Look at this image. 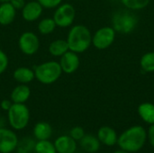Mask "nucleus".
I'll use <instances>...</instances> for the list:
<instances>
[{
	"label": "nucleus",
	"instance_id": "10",
	"mask_svg": "<svg viewBox=\"0 0 154 153\" xmlns=\"http://www.w3.org/2000/svg\"><path fill=\"white\" fill-rule=\"evenodd\" d=\"M80 61L78 56V53L73 52L71 50H68L61 56L60 65L61 67L62 72L66 74H72L74 73L79 67Z\"/></svg>",
	"mask_w": 154,
	"mask_h": 153
},
{
	"label": "nucleus",
	"instance_id": "22",
	"mask_svg": "<svg viewBox=\"0 0 154 153\" xmlns=\"http://www.w3.org/2000/svg\"><path fill=\"white\" fill-rule=\"evenodd\" d=\"M140 67L143 72H154V50L144 53L140 60Z\"/></svg>",
	"mask_w": 154,
	"mask_h": 153
},
{
	"label": "nucleus",
	"instance_id": "13",
	"mask_svg": "<svg viewBox=\"0 0 154 153\" xmlns=\"http://www.w3.org/2000/svg\"><path fill=\"white\" fill-rule=\"evenodd\" d=\"M100 142V143H103L106 146H114L116 143H117V134L116 131L109 127V126H102L97 131V136Z\"/></svg>",
	"mask_w": 154,
	"mask_h": 153
},
{
	"label": "nucleus",
	"instance_id": "11",
	"mask_svg": "<svg viewBox=\"0 0 154 153\" xmlns=\"http://www.w3.org/2000/svg\"><path fill=\"white\" fill-rule=\"evenodd\" d=\"M53 143L57 153H75L77 151V142L69 135H60Z\"/></svg>",
	"mask_w": 154,
	"mask_h": 153
},
{
	"label": "nucleus",
	"instance_id": "25",
	"mask_svg": "<svg viewBox=\"0 0 154 153\" xmlns=\"http://www.w3.org/2000/svg\"><path fill=\"white\" fill-rule=\"evenodd\" d=\"M56 23L53 20V18H45L43 20H42L39 24H38V30L42 34H50L51 33L55 28H56Z\"/></svg>",
	"mask_w": 154,
	"mask_h": 153
},
{
	"label": "nucleus",
	"instance_id": "24",
	"mask_svg": "<svg viewBox=\"0 0 154 153\" xmlns=\"http://www.w3.org/2000/svg\"><path fill=\"white\" fill-rule=\"evenodd\" d=\"M151 0H121L123 5L132 11L144 9L150 4Z\"/></svg>",
	"mask_w": 154,
	"mask_h": 153
},
{
	"label": "nucleus",
	"instance_id": "16",
	"mask_svg": "<svg viewBox=\"0 0 154 153\" xmlns=\"http://www.w3.org/2000/svg\"><path fill=\"white\" fill-rule=\"evenodd\" d=\"M31 96V90L26 85H19L15 87L11 95V101L15 104H24Z\"/></svg>",
	"mask_w": 154,
	"mask_h": 153
},
{
	"label": "nucleus",
	"instance_id": "5",
	"mask_svg": "<svg viewBox=\"0 0 154 153\" xmlns=\"http://www.w3.org/2000/svg\"><path fill=\"white\" fill-rule=\"evenodd\" d=\"M8 123L14 131L23 130L30 121V111L24 104L13 103L11 108L7 111Z\"/></svg>",
	"mask_w": 154,
	"mask_h": 153
},
{
	"label": "nucleus",
	"instance_id": "18",
	"mask_svg": "<svg viewBox=\"0 0 154 153\" xmlns=\"http://www.w3.org/2000/svg\"><path fill=\"white\" fill-rule=\"evenodd\" d=\"M138 115L147 124H154V104L145 102L138 106Z\"/></svg>",
	"mask_w": 154,
	"mask_h": 153
},
{
	"label": "nucleus",
	"instance_id": "27",
	"mask_svg": "<svg viewBox=\"0 0 154 153\" xmlns=\"http://www.w3.org/2000/svg\"><path fill=\"white\" fill-rule=\"evenodd\" d=\"M8 67V57L7 55L0 50V75L5 71Z\"/></svg>",
	"mask_w": 154,
	"mask_h": 153
},
{
	"label": "nucleus",
	"instance_id": "1",
	"mask_svg": "<svg viewBox=\"0 0 154 153\" xmlns=\"http://www.w3.org/2000/svg\"><path fill=\"white\" fill-rule=\"evenodd\" d=\"M147 140L146 130L140 125H134L125 131L118 138L117 144L120 149L127 152L139 151Z\"/></svg>",
	"mask_w": 154,
	"mask_h": 153
},
{
	"label": "nucleus",
	"instance_id": "31",
	"mask_svg": "<svg viewBox=\"0 0 154 153\" xmlns=\"http://www.w3.org/2000/svg\"><path fill=\"white\" fill-rule=\"evenodd\" d=\"M147 137L149 139V142H150L151 145L154 148V124H151V126H150V128L148 130Z\"/></svg>",
	"mask_w": 154,
	"mask_h": 153
},
{
	"label": "nucleus",
	"instance_id": "7",
	"mask_svg": "<svg viewBox=\"0 0 154 153\" xmlns=\"http://www.w3.org/2000/svg\"><path fill=\"white\" fill-rule=\"evenodd\" d=\"M76 11L72 5L70 4H63L56 9L53 20L56 25L60 27H68L72 24L75 20Z\"/></svg>",
	"mask_w": 154,
	"mask_h": 153
},
{
	"label": "nucleus",
	"instance_id": "3",
	"mask_svg": "<svg viewBox=\"0 0 154 153\" xmlns=\"http://www.w3.org/2000/svg\"><path fill=\"white\" fill-rule=\"evenodd\" d=\"M137 16L129 10H120L112 17V27L116 32L128 34L134 32L137 26Z\"/></svg>",
	"mask_w": 154,
	"mask_h": 153
},
{
	"label": "nucleus",
	"instance_id": "29",
	"mask_svg": "<svg viewBox=\"0 0 154 153\" xmlns=\"http://www.w3.org/2000/svg\"><path fill=\"white\" fill-rule=\"evenodd\" d=\"M12 105H13V102H12L11 100L4 99V100H2V102L0 103V107L2 108V110L7 112V111L11 108Z\"/></svg>",
	"mask_w": 154,
	"mask_h": 153
},
{
	"label": "nucleus",
	"instance_id": "15",
	"mask_svg": "<svg viewBox=\"0 0 154 153\" xmlns=\"http://www.w3.org/2000/svg\"><path fill=\"white\" fill-rule=\"evenodd\" d=\"M32 134L36 141L50 140L52 134V128L51 124L46 122H39L34 125Z\"/></svg>",
	"mask_w": 154,
	"mask_h": 153
},
{
	"label": "nucleus",
	"instance_id": "23",
	"mask_svg": "<svg viewBox=\"0 0 154 153\" xmlns=\"http://www.w3.org/2000/svg\"><path fill=\"white\" fill-rule=\"evenodd\" d=\"M34 151L35 153H57L54 143L50 140L36 141Z\"/></svg>",
	"mask_w": 154,
	"mask_h": 153
},
{
	"label": "nucleus",
	"instance_id": "26",
	"mask_svg": "<svg viewBox=\"0 0 154 153\" xmlns=\"http://www.w3.org/2000/svg\"><path fill=\"white\" fill-rule=\"evenodd\" d=\"M69 136L72 137L76 142H79L85 136V131L80 126H75L69 131Z\"/></svg>",
	"mask_w": 154,
	"mask_h": 153
},
{
	"label": "nucleus",
	"instance_id": "32",
	"mask_svg": "<svg viewBox=\"0 0 154 153\" xmlns=\"http://www.w3.org/2000/svg\"><path fill=\"white\" fill-rule=\"evenodd\" d=\"M114 153H129V152H127V151H124V150H118V151H115Z\"/></svg>",
	"mask_w": 154,
	"mask_h": 153
},
{
	"label": "nucleus",
	"instance_id": "19",
	"mask_svg": "<svg viewBox=\"0 0 154 153\" xmlns=\"http://www.w3.org/2000/svg\"><path fill=\"white\" fill-rule=\"evenodd\" d=\"M13 76H14V78L21 84L30 83L35 78L34 71L32 70L31 69L25 68V67H21V68L16 69L14 71Z\"/></svg>",
	"mask_w": 154,
	"mask_h": 153
},
{
	"label": "nucleus",
	"instance_id": "4",
	"mask_svg": "<svg viewBox=\"0 0 154 153\" xmlns=\"http://www.w3.org/2000/svg\"><path fill=\"white\" fill-rule=\"evenodd\" d=\"M62 69L57 61H47L35 67L34 75L36 79L45 85L56 82L61 76Z\"/></svg>",
	"mask_w": 154,
	"mask_h": 153
},
{
	"label": "nucleus",
	"instance_id": "6",
	"mask_svg": "<svg viewBox=\"0 0 154 153\" xmlns=\"http://www.w3.org/2000/svg\"><path fill=\"white\" fill-rule=\"evenodd\" d=\"M116 32L112 26H104L99 28L92 35V44L97 50H106L115 41Z\"/></svg>",
	"mask_w": 154,
	"mask_h": 153
},
{
	"label": "nucleus",
	"instance_id": "9",
	"mask_svg": "<svg viewBox=\"0 0 154 153\" xmlns=\"http://www.w3.org/2000/svg\"><path fill=\"white\" fill-rule=\"evenodd\" d=\"M18 45L23 53L26 55H33L39 49L40 41L38 37L33 32H25L20 36Z\"/></svg>",
	"mask_w": 154,
	"mask_h": 153
},
{
	"label": "nucleus",
	"instance_id": "34",
	"mask_svg": "<svg viewBox=\"0 0 154 153\" xmlns=\"http://www.w3.org/2000/svg\"><path fill=\"white\" fill-rule=\"evenodd\" d=\"M0 121H1V114H0Z\"/></svg>",
	"mask_w": 154,
	"mask_h": 153
},
{
	"label": "nucleus",
	"instance_id": "14",
	"mask_svg": "<svg viewBox=\"0 0 154 153\" xmlns=\"http://www.w3.org/2000/svg\"><path fill=\"white\" fill-rule=\"evenodd\" d=\"M16 10L10 2H5L0 5V24H11L15 18Z\"/></svg>",
	"mask_w": 154,
	"mask_h": 153
},
{
	"label": "nucleus",
	"instance_id": "21",
	"mask_svg": "<svg viewBox=\"0 0 154 153\" xmlns=\"http://www.w3.org/2000/svg\"><path fill=\"white\" fill-rule=\"evenodd\" d=\"M68 50H69V49L68 42L65 40H56L52 41L49 46L50 53L55 57L62 56Z\"/></svg>",
	"mask_w": 154,
	"mask_h": 153
},
{
	"label": "nucleus",
	"instance_id": "35",
	"mask_svg": "<svg viewBox=\"0 0 154 153\" xmlns=\"http://www.w3.org/2000/svg\"><path fill=\"white\" fill-rule=\"evenodd\" d=\"M9 153H14V152H9Z\"/></svg>",
	"mask_w": 154,
	"mask_h": 153
},
{
	"label": "nucleus",
	"instance_id": "28",
	"mask_svg": "<svg viewBox=\"0 0 154 153\" xmlns=\"http://www.w3.org/2000/svg\"><path fill=\"white\" fill-rule=\"evenodd\" d=\"M43 8H54L57 7L62 0H37Z\"/></svg>",
	"mask_w": 154,
	"mask_h": 153
},
{
	"label": "nucleus",
	"instance_id": "33",
	"mask_svg": "<svg viewBox=\"0 0 154 153\" xmlns=\"http://www.w3.org/2000/svg\"><path fill=\"white\" fill-rule=\"evenodd\" d=\"M11 0H0L1 3H5V2H10Z\"/></svg>",
	"mask_w": 154,
	"mask_h": 153
},
{
	"label": "nucleus",
	"instance_id": "20",
	"mask_svg": "<svg viewBox=\"0 0 154 153\" xmlns=\"http://www.w3.org/2000/svg\"><path fill=\"white\" fill-rule=\"evenodd\" d=\"M36 140L30 137H23L18 141L17 147L15 149V153H35Z\"/></svg>",
	"mask_w": 154,
	"mask_h": 153
},
{
	"label": "nucleus",
	"instance_id": "8",
	"mask_svg": "<svg viewBox=\"0 0 154 153\" xmlns=\"http://www.w3.org/2000/svg\"><path fill=\"white\" fill-rule=\"evenodd\" d=\"M18 141L19 139L14 130L0 127V153L15 151Z\"/></svg>",
	"mask_w": 154,
	"mask_h": 153
},
{
	"label": "nucleus",
	"instance_id": "2",
	"mask_svg": "<svg viewBox=\"0 0 154 153\" xmlns=\"http://www.w3.org/2000/svg\"><path fill=\"white\" fill-rule=\"evenodd\" d=\"M66 41L69 50L76 53H82L92 44V34L87 26L77 24L69 30Z\"/></svg>",
	"mask_w": 154,
	"mask_h": 153
},
{
	"label": "nucleus",
	"instance_id": "12",
	"mask_svg": "<svg viewBox=\"0 0 154 153\" xmlns=\"http://www.w3.org/2000/svg\"><path fill=\"white\" fill-rule=\"evenodd\" d=\"M42 9L43 7L38 1H31L24 5L22 9V14L25 21L33 22L42 15Z\"/></svg>",
	"mask_w": 154,
	"mask_h": 153
},
{
	"label": "nucleus",
	"instance_id": "17",
	"mask_svg": "<svg viewBox=\"0 0 154 153\" xmlns=\"http://www.w3.org/2000/svg\"><path fill=\"white\" fill-rule=\"evenodd\" d=\"M80 147L87 152H97L100 148V142L97 137L92 134H85V136L79 141Z\"/></svg>",
	"mask_w": 154,
	"mask_h": 153
},
{
	"label": "nucleus",
	"instance_id": "30",
	"mask_svg": "<svg viewBox=\"0 0 154 153\" xmlns=\"http://www.w3.org/2000/svg\"><path fill=\"white\" fill-rule=\"evenodd\" d=\"M10 3H11V5L15 8V10L23 9V7L24 5H25L24 0H11Z\"/></svg>",
	"mask_w": 154,
	"mask_h": 153
}]
</instances>
